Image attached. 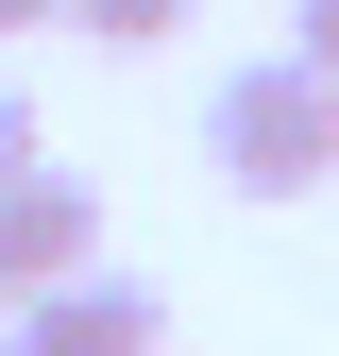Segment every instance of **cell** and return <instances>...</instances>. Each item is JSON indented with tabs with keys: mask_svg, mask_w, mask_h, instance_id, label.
Returning a JSON list of instances; mask_svg holds the SVG:
<instances>
[{
	"mask_svg": "<svg viewBox=\"0 0 339 356\" xmlns=\"http://www.w3.org/2000/svg\"><path fill=\"white\" fill-rule=\"evenodd\" d=\"M204 153H221V187H238V204H306L322 170H339V85H322L306 51L221 68V102H204Z\"/></svg>",
	"mask_w": 339,
	"mask_h": 356,
	"instance_id": "6da1fadb",
	"label": "cell"
},
{
	"mask_svg": "<svg viewBox=\"0 0 339 356\" xmlns=\"http://www.w3.org/2000/svg\"><path fill=\"white\" fill-rule=\"evenodd\" d=\"M0 356H170V305L119 272V254H85V272H51V289L0 305Z\"/></svg>",
	"mask_w": 339,
	"mask_h": 356,
	"instance_id": "7a4b0ae2",
	"label": "cell"
},
{
	"mask_svg": "<svg viewBox=\"0 0 339 356\" xmlns=\"http://www.w3.org/2000/svg\"><path fill=\"white\" fill-rule=\"evenodd\" d=\"M85 254H102V187H85V170H0V305L17 289H51V272H85Z\"/></svg>",
	"mask_w": 339,
	"mask_h": 356,
	"instance_id": "3957f363",
	"label": "cell"
},
{
	"mask_svg": "<svg viewBox=\"0 0 339 356\" xmlns=\"http://www.w3.org/2000/svg\"><path fill=\"white\" fill-rule=\"evenodd\" d=\"M187 17H204V0H68L51 34H102V51H170Z\"/></svg>",
	"mask_w": 339,
	"mask_h": 356,
	"instance_id": "277c9868",
	"label": "cell"
},
{
	"mask_svg": "<svg viewBox=\"0 0 339 356\" xmlns=\"http://www.w3.org/2000/svg\"><path fill=\"white\" fill-rule=\"evenodd\" d=\"M288 51H306V68L339 85V0H288Z\"/></svg>",
	"mask_w": 339,
	"mask_h": 356,
	"instance_id": "5b68a950",
	"label": "cell"
},
{
	"mask_svg": "<svg viewBox=\"0 0 339 356\" xmlns=\"http://www.w3.org/2000/svg\"><path fill=\"white\" fill-rule=\"evenodd\" d=\"M51 136H34V85H0V170H34Z\"/></svg>",
	"mask_w": 339,
	"mask_h": 356,
	"instance_id": "8992f818",
	"label": "cell"
},
{
	"mask_svg": "<svg viewBox=\"0 0 339 356\" xmlns=\"http://www.w3.org/2000/svg\"><path fill=\"white\" fill-rule=\"evenodd\" d=\"M51 17H68V0H0V34H51Z\"/></svg>",
	"mask_w": 339,
	"mask_h": 356,
	"instance_id": "52a82bcc",
	"label": "cell"
}]
</instances>
